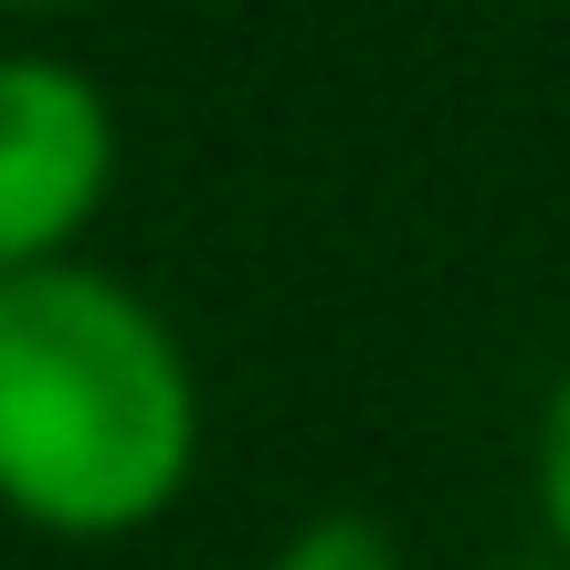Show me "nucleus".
Returning <instances> with one entry per match:
<instances>
[{
	"mask_svg": "<svg viewBox=\"0 0 570 570\" xmlns=\"http://www.w3.org/2000/svg\"><path fill=\"white\" fill-rule=\"evenodd\" d=\"M202 465L190 348L127 275H0V508L42 539H138Z\"/></svg>",
	"mask_w": 570,
	"mask_h": 570,
	"instance_id": "f257e3e1",
	"label": "nucleus"
},
{
	"mask_svg": "<svg viewBox=\"0 0 570 570\" xmlns=\"http://www.w3.org/2000/svg\"><path fill=\"white\" fill-rule=\"evenodd\" d=\"M117 117L106 85L63 53H0V275L63 265L75 233L106 212Z\"/></svg>",
	"mask_w": 570,
	"mask_h": 570,
	"instance_id": "f03ea898",
	"label": "nucleus"
},
{
	"mask_svg": "<svg viewBox=\"0 0 570 570\" xmlns=\"http://www.w3.org/2000/svg\"><path fill=\"white\" fill-rule=\"evenodd\" d=\"M529 475H539V518H550V539L570 550V360H560L550 402H539V454H529Z\"/></svg>",
	"mask_w": 570,
	"mask_h": 570,
	"instance_id": "7ed1b4c3",
	"label": "nucleus"
},
{
	"mask_svg": "<svg viewBox=\"0 0 570 570\" xmlns=\"http://www.w3.org/2000/svg\"><path fill=\"white\" fill-rule=\"evenodd\" d=\"M275 570H391V550H381V529H360V518H317Z\"/></svg>",
	"mask_w": 570,
	"mask_h": 570,
	"instance_id": "20e7f679",
	"label": "nucleus"
},
{
	"mask_svg": "<svg viewBox=\"0 0 570 570\" xmlns=\"http://www.w3.org/2000/svg\"><path fill=\"white\" fill-rule=\"evenodd\" d=\"M0 11H75V0H0Z\"/></svg>",
	"mask_w": 570,
	"mask_h": 570,
	"instance_id": "39448f33",
	"label": "nucleus"
}]
</instances>
